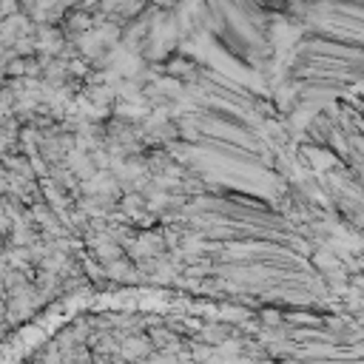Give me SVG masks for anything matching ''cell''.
Instances as JSON below:
<instances>
[{
  "mask_svg": "<svg viewBox=\"0 0 364 364\" xmlns=\"http://www.w3.org/2000/svg\"><path fill=\"white\" fill-rule=\"evenodd\" d=\"M196 216L202 225L219 236L230 239H250V242H276V245H290L293 230L287 222L264 208L262 202L239 193H225V196H208L205 202L196 205Z\"/></svg>",
  "mask_w": 364,
  "mask_h": 364,
  "instance_id": "1",
  "label": "cell"
},
{
  "mask_svg": "<svg viewBox=\"0 0 364 364\" xmlns=\"http://www.w3.org/2000/svg\"><path fill=\"white\" fill-rule=\"evenodd\" d=\"M358 71V46L313 37L301 46L296 77L304 82L307 91L316 88H338L344 80L355 77Z\"/></svg>",
  "mask_w": 364,
  "mask_h": 364,
  "instance_id": "2",
  "label": "cell"
},
{
  "mask_svg": "<svg viewBox=\"0 0 364 364\" xmlns=\"http://www.w3.org/2000/svg\"><path fill=\"white\" fill-rule=\"evenodd\" d=\"M307 23L318 31V37L327 40H350V46H358L361 31V6L358 0H318L307 11Z\"/></svg>",
  "mask_w": 364,
  "mask_h": 364,
  "instance_id": "3",
  "label": "cell"
}]
</instances>
